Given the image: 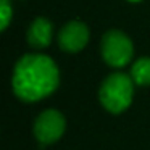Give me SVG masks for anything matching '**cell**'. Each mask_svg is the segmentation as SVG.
Returning <instances> with one entry per match:
<instances>
[{
  "label": "cell",
  "mask_w": 150,
  "mask_h": 150,
  "mask_svg": "<svg viewBox=\"0 0 150 150\" xmlns=\"http://www.w3.org/2000/svg\"><path fill=\"white\" fill-rule=\"evenodd\" d=\"M60 84V69L44 53H26L16 62L11 87L20 100L39 102L52 95Z\"/></svg>",
  "instance_id": "1"
},
{
  "label": "cell",
  "mask_w": 150,
  "mask_h": 150,
  "mask_svg": "<svg viewBox=\"0 0 150 150\" xmlns=\"http://www.w3.org/2000/svg\"><path fill=\"white\" fill-rule=\"evenodd\" d=\"M134 81L126 73H111L103 79L98 89V100L102 107L113 115L123 113L132 103Z\"/></svg>",
  "instance_id": "2"
},
{
  "label": "cell",
  "mask_w": 150,
  "mask_h": 150,
  "mask_svg": "<svg viewBox=\"0 0 150 150\" xmlns=\"http://www.w3.org/2000/svg\"><path fill=\"white\" fill-rule=\"evenodd\" d=\"M100 53L103 62L111 68H124L134 55L131 37L120 29H110L102 36Z\"/></svg>",
  "instance_id": "3"
},
{
  "label": "cell",
  "mask_w": 150,
  "mask_h": 150,
  "mask_svg": "<svg viewBox=\"0 0 150 150\" xmlns=\"http://www.w3.org/2000/svg\"><path fill=\"white\" fill-rule=\"evenodd\" d=\"M66 129V120L58 110H44L34 121V137L42 147L55 144Z\"/></svg>",
  "instance_id": "4"
},
{
  "label": "cell",
  "mask_w": 150,
  "mask_h": 150,
  "mask_svg": "<svg viewBox=\"0 0 150 150\" xmlns=\"http://www.w3.org/2000/svg\"><path fill=\"white\" fill-rule=\"evenodd\" d=\"M91 31L87 24L79 20L68 21L58 33V45L66 53H78L87 45Z\"/></svg>",
  "instance_id": "5"
},
{
  "label": "cell",
  "mask_w": 150,
  "mask_h": 150,
  "mask_svg": "<svg viewBox=\"0 0 150 150\" xmlns=\"http://www.w3.org/2000/svg\"><path fill=\"white\" fill-rule=\"evenodd\" d=\"M53 37V24L49 18L37 16L33 20L26 33V40L33 49L42 50L52 44Z\"/></svg>",
  "instance_id": "6"
},
{
  "label": "cell",
  "mask_w": 150,
  "mask_h": 150,
  "mask_svg": "<svg viewBox=\"0 0 150 150\" xmlns=\"http://www.w3.org/2000/svg\"><path fill=\"white\" fill-rule=\"evenodd\" d=\"M131 78L136 86H150V57H140L132 63Z\"/></svg>",
  "instance_id": "7"
},
{
  "label": "cell",
  "mask_w": 150,
  "mask_h": 150,
  "mask_svg": "<svg viewBox=\"0 0 150 150\" xmlns=\"http://www.w3.org/2000/svg\"><path fill=\"white\" fill-rule=\"evenodd\" d=\"M0 20H2V31H7L13 20V7L10 0H0Z\"/></svg>",
  "instance_id": "8"
},
{
  "label": "cell",
  "mask_w": 150,
  "mask_h": 150,
  "mask_svg": "<svg viewBox=\"0 0 150 150\" xmlns=\"http://www.w3.org/2000/svg\"><path fill=\"white\" fill-rule=\"evenodd\" d=\"M129 2H134V4H136V2H140V0H129Z\"/></svg>",
  "instance_id": "9"
}]
</instances>
